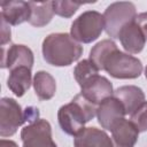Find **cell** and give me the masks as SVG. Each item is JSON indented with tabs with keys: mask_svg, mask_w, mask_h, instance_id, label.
Masks as SVG:
<instances>
[{
	"mask_svg": "<svg viewBox=\"0 0 147 147\" xmlns=\"http://www.w3.org/2000/svg\"><path fill=\"white\" fill-rule=\"evenodd\" d=\"M44 60L54 67H68L83 54V46L71 34L57 32L48 34L41 46Z\"/></svg>",
	"mask_w": 147,
	"mask_h": 147,
	"instance_id": "6da1fadb",
	"label": "cell"
},
{
	"mask_svg": "<svg viewBox=\"0 0 147 147\" xmlns=\"http://www.w3.org/2000/svg\"><path fill=\"white\" fill-rule=\"evenodd\" d=\"M98 106L87 100L82 93L74 96V99L60 107L57 111V121L63 132L69 136H77L87 122L96 115Z\"/></svg>",
	"mask_w": 147,
	"mask_h": 147,
	"instance_id": "7a4b0ae2",
	"label": "cell"
},
{
	"mask_svg": "<svg viewBox=\"0 0 147 147\" xmlns=\"http://www.w3.org/2000/svg\"><path fill=\"white\" fill-rule=\"evenodd\" d=\"M39 118V110L34 107H26L24 110L20 103L11 98H2L0 101V136L11 137L24 123Z\"/></svg>",
	"mask_w": 147,
	"mask_h": 147,
	"instance_id": "3957f363",
	"label": "cell"
},
{
	"mask_svg": "<svg viewBox=\"0 0 147 147\" xmlns=\"http://www.w3.org/2000/svg\"><path fill=\"white\" fill-rule=\"evenodd\" d=\"M102 70L117 79H134L141 75L142 63L138 57L116 48L105 60Z\"/></svg>",
	"mask_w": 147,
	"mask_h": 147,
	"instance_id": "277c9868",
	"label": "cell"
},
{
	"mask_svg": "<svg viewBox=\"0 0 147 147\" xmlns=\"http://www.w3.org/2000/svg\"><path fill=\"white\" fill-rule=\"evenodd\" d=\"M103 29V15L96 10H86L72 22L70 34L78 42L90 44L101 36Z\"/></svg>",
	"mask_w": 147,
	"mask_h": 147,
	"instance_id": "5b68a950",
	"label": "cell"
},
{
	"mask_svg": "<svg viewBox=\"0 0 147 147\" xmlns=\"http://www.w3.org/2000/svg\"><path fill=\"white\" fill-rule=\"evenodd\" d=\"M137 16L134 3L130 1H117L110 3L105 13V30L113 39H118L119 31L127 23L133 22Z\"/></svg>",
	"mask_w": 147,
	"mask_h": 147,
	"instance_id": "8992f818",
	"label": "cell"
},
{
	"mask_svg": "<svg viewBox=\"0 0 147 147\" xmlns=\"http://www.w3.org/2000/svg\"><path fill=\"white\" fill-rule=\"evenodd\" d=\"M22 147H57L52 138V126L48 121L37 118L21 131Z\"/></svg>",
	"mask_w": 147,
	"mask_h": 147,
	"instance_id": "52a82bcc",
	"label": "cell"
},
{
	"mask_svg": "<svg viewBox=\"0 0 147 147\" xmlns=\"http://www.w3.org/2000/svg\"><path fill=\"white\" fill-rule=\"evenodd\" d=\"M80 93L91 102L99 106L103 100L114 95L113 84L105 76L95 75L80 86Z\"/></svg>",
	"mask_w": 147,
	"mask_h": 147,
	"instance_id": "ba28073f",
	"label": "cell"
},
{
	"mask_svg": "<svg viewBox=\"0 0 147 147\" xmlns=\"http://www.w3.org/2000/svg\"><path fill=\"white\" fill-rule=\"evenodd\" d=\"M33 62V53L25 45L11 44L8 48L2 47L1 68H7L9 71L18 67H28L32 69Z\"/></svg>",
	"mask_w": 147,
	"mask_h": 147,
	"instance_id": "9c48e42d",
	"label": "cell"
},
{
	"mask_svg": "<svg viewBox=\"0 0 147 147\" xmlns=\"http://www.w3.org/2000/svg\"><path fill=\"white\" fill-rule=\"evenodd\" d=\"M126 115L124 106L122 102L115 98L114 95L110 98H107L103 100L96 109V117L99 124L102 126V129L110 131L111 126L121 118H124Z\"/></svg>",
	"mask_w": 147,
	"mask_h": 147,
	"instance_id": "30bf717a",
	"label": "cell"
},
{
	"mask_svg": "<svg viewBox=\"0 0 147 147\" xmlns=\"http://www.w3.org/2000/svg\"><path fill=\"white\" fill-rule=\"evenodd\" d=\"M114 147H133L139 137V131L130 119L121 118L110 129Z\"/></svg>",
	"mask_w": 147,
	"mask_h": 147,
	"instance_id": "8fae6325",
	"label": "cell"
},
{
	"mask_svg": "<svg viewBox=\"0 0 147 147\" xmlns=\"http://www.w3.org/2000/svg\"><path fill=\"white\" fill-rule=\"evenodd\" d=\"M1 6V20L9 25H18L24 22H29L31 15L30 3L22 0L2 1Z\"/></svg>",
	"mask_w": 147,
	"mask_h": 147,
	"instance_id": "7c38bea8",
	"label": "cell"
},
{
	"mask_svg": "<svg viewBox=\"0 0 147 147\" xmlns=\"http://www.w3.org/2000/svg\"><path fill=\"white\" fill-rule=\"evenodd\" d=\"M75 147H114L111 138L106 131L91 126L84 127L74 139Z\"/></svg>",
	"mask_w": 147,
	"mask_h": 147,
	"instance_id": "4fadbf2b",
	"label": "cell"
},
{
	"mask_svg": "<svg viewBox=\"0 0 147 147\" xmlns=\"http://www.w3.org/2000/svg\"><path fill=\"white\" fill-rule=\"evenodd\" d=\"M118 39L123 46V48L129 54H138L140 53L146 44V39L140 30V28L137 25V23L130 22L123 29L119 31Z\"/></svg>",
	"mask_w": 147,
	"mask_h": 147,
	"instance_id": "5bb4252c",
	"label": "cell"
},
{
	"mask_svg": "<svg viewBox=\"0 0 147 147\" xmlns=\"http://www.w3.org/2000/svg\"><path fill=\"white\" fill-rule=\"evenodd\" d=\"M114 96L122 102L125 113L130 115L145 102V93L140 87L134 85H125L118 87L114 91Z\"/></svg>",
	"mask_w": 147,
	"mask_h": 147,
	"instance_id": "9a60e30c",
	"label": "cell"
},
{
	"mask_svg": "<svg viewBox=\"0 0 147 147\" xmlns=\"http://www.w3.org/2000/svg\"><path fill=\"white\" fill-rule=\"evenodd\" d=\"M32 83L33 80H32L31 68L18 67L9 71L7 86L16 96L18 98L23 96L28 92Z\"/></svg>",
	"mask_w": 147,
	"mask_h": 147,
	"instance_id": "2e32d148",
	"label": "cell"
},
{
	"mask_svg": "<svg viewBox=\"0 0 147 147\" xmlns=\"http://www.w3.org/2000/svg\"><path fill=\"white\" fill-rule=\"evenodd\" d=\"M33 88L36 95L39 100H49L54 96L56 92V82L54 77L47 71L40 70L34 74L33 77Z\"/></svg>",
	"mask_w": 147,
	"mask_h": 147,
	"instance_id": "e0dca14e",
	"label": "cell"
},
{
	"mask_svg": "<svg viewBox=\"0 0 147 147\" xmlns=\"http://www.w3.org/2000/svg\"><path fill=\"white\" fill-rule=\"evenodd\" d=\"M31 8V15L29 18V23L36 28H41L47 25L54 15L53 1H29Z\"/></svg>",
	"mask_w": 147,
	"mask_h": 147,
	"instance_id": "ac0fdd59",
	"label": "cell"
},
{
	"mask_svg": "<svg viewBox=\"0 0 147 147\" xmlns=\"http://www.w3.org/2000/svg\"><path fill=\"white\" fill-rule=\"evenodd\" d=\"M116 48H118V47H117V45L114 40L103 39V40L99 41L95 46L92 47V49L90 52V60L95 64V67L99 70H102L105 60Z\"/></svg>",
	"mask_w": 147,
	"mask_h": 147,
	"instance_id": "d6986e66",
	"label": "cell"
},
{
	"mask_svg": "<svg viewBox=\"0 0 147 147\" xmlns=\"http://www.w3.org/2000/svg\"><path fill=\"white\" fill-rule=\"evenodd\" d=\"M99 69L95 67V64L90 60H82L77 63V65L74 69V76L76 82L79 86H82L84 83H86L90 78H92L95 75H99Z\"/></svg>",
	"mask_w": 147,
	"mask_h": 147,
	"instance_id": "ffe728a7",
	"label": "cell"
},
{
	"mask_svg": "<svg viewBox=\"0 0 147 147\" xmlns=\"http://www.w3.org/2000/svg\"><path fill=\"white\" fill-rule=\"evenodd\" d=\"M82 6V2H74V1H68V0H62V1H53V9L54 14L69 18L71 17L78 8Z\"/></svg>",
	"mask_w": 147,
	"mask_h": 147,
	"instance_id": "44dd1931",
	"label": "cell"
},
{
	"mask_svg": "<svg viewBox=\"0 0 147 147\" xmlns=\"http://www.w3.org/2000/svg\"><path fill=\"white\" fill-rule=\"evenodd\" d=\"M130 121L134 124L139 132L147 131V101L130 115Z\"/></svg>",
	"mask_w": 147,
	"mask_h": 147,
	"instance_id": "7402d4cb",
	"label": "cell"
},
{
	"mask_svg": "<svg viewBox=\"0 0 147 147\" xmlns=\"http://www.w3.org/2000/svg\"><path fill=\"white\" fill-rule=\"evenodd\" d=\"M134 22L137 23V25L140 28L146 41H147V11L146 13H140L136 16Z\"/></svg>",
	"mask_w": 147,
	"mask_h": 147,
	"instance_id": "603a6c76",
	"label": "cell"
},
{
	"mask_svg": "<svg viewBox=\"0 0 147 147\" xmlns=\"http://www.w3.org/2000/svg\"><path fill=\"white\" fill-rule=\"evenodd\" d=\"M1 28H2V32H1V45L2 47L5 46V44L10 41V28L9 24H7L3 20H1Z\"/></svg>",
	"mask_w": 147,
	"mask_h": 147,
	"instance_id": "cb8c5ba5",
	"label": "cell"
},
{
	"mask_svg": "<svg viewBox=\"0 0 147 147\" xmlns=\"http://www.w3.org/2000/svg\"><path fill=\"white\" fill-rule=\"evenodd\" d=\"M0 147H18L17 144L13 140H7V139H1L0 140Z\"/></svg>",
	"mask_w": 147,
	"mask_h": 147,
	"instance_id": "d4e9b609",
	"label": "cell"
},
{
	"mask_svg": "<svg viewBox=\"0 0 147 147\" xmlns=\"http://www.w3.org/2000/svg\"><path fill=\"white\" fill-rule=\"evenodd\" d=\"M145 76H146V79H147V67H146V69H145Z\"/></svg>",
	"mask_w": 147,
	"mask_h": 147,
	"instance_id": "484cf974",
	"label": "cell"
}]
</instances>
